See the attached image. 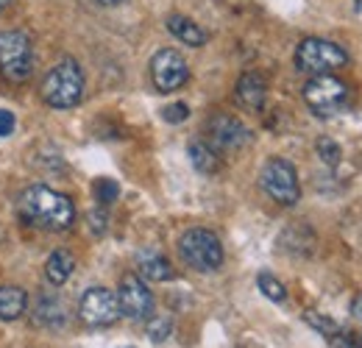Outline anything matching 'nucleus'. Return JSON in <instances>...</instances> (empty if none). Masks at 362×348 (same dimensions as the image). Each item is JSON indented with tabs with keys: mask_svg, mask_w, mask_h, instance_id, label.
<instances>
[{
	"mask_svg": "<svg viewBox=\"0 0 362 348\" xmlns=\"http://www.w3.org/2000/svg\"><path fill=\"white\" fill-rule=\"evenodd\" d=\"M20 215L37 228L64 231L76 220V207L67 195L50 190L45 184H34L20 195Z\"/></svg>",
	"mask_w": 362,
	"mask_h": 348,
	"instance_id": "obj_1",
	"label": "nucleus"
},
{
	"mask_svg": "<svg viewBox=\"0 0 362 348\" xmlns=\"http://www.w3.org/2000/svg\"><path fill=\"white\" fill-rule=\"evenodd\" d=\"M42 100L53 109H73L81 103L84 98V73L78 67V62L64 59L59 62L42 81Z\"/></svg>",
	"mask_w": 362,
	"mask_h": 348,
	"instance_id": "obj_2",
	"label": "nucleus"
},
{
	"mask_svg": "<svg viewBox=\"0 0 362 348\" xmlns=\"http://www.w3.org/2000/svg\"><path fill=\"white\" fill-rule=\"evenodd\" d=\"M179 254L192 270L212 273L223 265V245L221 237L209 228H189L179 240Z\"/></svg>",
	"mask_w": 362,
	"mask_h": 348,
	"instance_id": "obj_3",
	"label": "nucleus"
},
{
	"mask_svg": "<svg viewBox=\"0 0 362 348\" xmlns=\"http://www.w3.org/2000/svg\"><path fill=\"white\" fill-rule=\"evenodd\" d=\"M0 73L11 84H23L34 73V47L23 31H0Z\"/></svg>",
	"mask_w": 362,
	"mask_h": 348,
	"instance_id": "obj_4",
	"label": "nucleus"
},
{
	"mask_svg": "<svg viewBox=\"0 0 362 348\" xmlns=\"http://www.w3.org/2000/svg\"><path fill=\"white\" fill-rule=\"evenodd\" d=\"M349 64V53L340 47V45L329 42V40H320V37H307L301 40V45L296 47V67L301 73H332V70H340Z\"/></svg>",
	"mask_w": 362,
	"mask_h": 348,
	"instance_id": "obj_5",
	"label": "nucleus"
},
{
	"mask_svg": "<svg viewBox=\"0 0 362 348\" xmlns=\"http://www.w3.org/2000/svg\"><path fill=\"white\" fill-rule=\"evenodd\" d=\"M304 103L310 106V112H315L317 117H332L349 103V87L332 73L313 76L304 84Z\"/></svg>",
	"mask_w": 362,
	"mask_h": 348,
	"instance_id": "obj_6",
	"label": "nucleus"
},
{
	"mask_svg": "<svg viewBox=\"0 0 362 348\" xmlns=\"http://www.w3.org/2000/svg\"><path fill=\"white\" fill-rule=\"evenodd\" d=\"M259 184L262 190L271 195L276 204L281 207H293L298 198H301V187H298V173L296 168L281 159V156H273L265 162L262 173H259Z\"/></svg>",
	"mask_w": 362,
	"mask_h": 348,
	"instance_id": "obj_7",
	"label": "nucleus"
},
{
	"mask_svg": "<svg viewBox=\"0 0 362 348\" xmlns=\"http://www.w3.org/2000/svg\"><path fill=\"white\" fill-rule=\"evenodd\" d=\"M117 304H120V315H126L129 320H148L153 315V296L136 273H126L120 279Z\"/></svg>",
	"mask_w": 362,
	"mask_h": 348,
	"instance_id": "obj_8",
	"label": "nucleus"
},
{
	"mask_svg": "<svg viewBox=\"0 0 362 348\" xmlns=\"http://www.w3.org/2000/svg\"><path fill=\"white\" fill-rule=\"evenodd\" d=\"M151 79H153V87L159 92H176L187 84L189 79V70H187V62L179 50L173 47H165L159 50L153 59H151Z\"/></svg>",
	"mask_w": 362,
	"mask_h": 348,
	"instance_id": "obj_9",
	"label": "nucleus"
},
{
	"mask_svg": "<svg viewBox=\"0 0 362 348\" xmlns=\"http://www.w3.org/2000/svg\"><path fill=\"white\" fill-rule=\"evenodd\" d=\"M78 315L87 326H112L120 318V304H117V293L106 290V287H90L81 296Z\"/></svg>",
	"mask_w": 362,
	"mask_h": 348,
	"instance_id": "obj_10",
	"label": "nucleus"
},
{
	"mask_svg": "<svg viewBox=\"0 0 362 348\" xmlns=\"http://www.w3.org/2000/svg\"><path fill=\"white\" fill-rule=\"evenodd\" d=\"M209 139H212L215 151H240L251 139V134H248V129L237 117H231V115H215L209 120Z\"/></svg>",
	"mask_w": 362,
	"mask_h": 348,
	"instance_id": "obj_11",
	"label": "nucleus"
},
{
	"mask_svg": "<svg viewBox=\"0 0 362 348\" xmlns=\"http://www.w3.org/2000/svg\"><path fill=\"white\" fill-rule=\"evenodd\" d=\"M237 103L248 112H259L265 106V98H268V84L259 73H243L240 81H237Z\"/></svg>",
	"mask_w": 362,
	"mask_h": 348,
	"instance_id": "obj_12",
	"label": "nucleus"
},
{
	"mask_svg": "<svg viewBox=\"0 0 362 348\" xmlns=\"http://www.w3.org/2000/svg\"><path fill=\"white\" fill-rule=\"evenodd\" d=\"M168 31H170L179 42L189 45V47H201V45H206V31H204L198 23H192L189 17L170 14V17H168Z\"/></svg>",
	"mask_w": 362,
	"mask_h": 348,
	"instance_id": "obj_13",
	"label": "nucleus"
},
{
	"mask_svg": "<svg viewBox=\"0 0 362 348\" xmlns=\"http://www.w3.org/2000/svg\"><path fill=\"white\" fill-rule=\"evenodd\" d=\"M136 265H139V276L148 279V282H170L173 279L170 262L165 260L162 254H156V251H142L136 257Z\"/></svg>",
	"mask_w": 362,
	"mask_h": 348,
	"instance_id": "obj_14",
	"label": "nucleus"
},
{
	"mask_svg": "<svg viewBox=\"0 0 362 348\" xmlns=\"http://www.w3.org/2000/svg\"><path fill=\"white\" fill-rule=\"evenodd\" d=\"M73 267H76V260H73V254L70 251H64V248H59V251H53L45 262V279L53 284V287H59V284H64L70 276H73Z\"/></svg>",
	"mask_w": 362,
	"mask_h": 348,
	"instance_id": "obj_15",
	"label": "nucleus"
},
{
	"mask_svg": "<svg viewBox=\"0 0 362 348\" xmlns=\"http://www.w3.org/2000/svg\"><path fill=\"white\" fill-rule=\"evenodd\" d=\"M28 306V296L23 287H0V320H17Z\"/></svg>",
	"mask_w": 362,
	"mask_h": 348,
	"instance_id": "obj_16",
	"label": "nucleus"
},
{
	"mask_svg": "<svg viewBox=\"0 0 362 348\" xmlns=\"http://www.w3.org/2000/svg\"><path fill=\"white\" fill-rule=\"evenodd\" d=\"M187 153H189V162H192V168H195L198 173H204V175L218 173L221 159H218V151H215L212 145H206V142H189Z\"/></svg>",
	"mask_w": 362,
	"mask_h": 348,
	"instance_id": "obj_17",
	"label": "nucleus"
},
{
	"mask_svg": "<svg viewBox=\"0 0 362 348\" xmlns=\"http://www.w3.org/2000/svg\"><path fill=\"white\" fill-rule=\"evenodd\" d=\"M34 318H37V323H45V326H62L64 323V306L59 298H40Z\"/></svg>",
	"mask_w": 362,
	"mask_h": 348,
	"instance_id": "obj_18",
	"label": "nucleus"
},
{
	"mask_svg": "<svg viewBox=\"0 0 362 348\" xmlns=\"http://www.w3.org/2000/svg\"><path fill=\"white\" fill-rule=\"evenodd\" d=\"M304 320H307V323L315 329L317 335H323V337H329V340H334V337L343 332V329H340V326H337L332 318H323L320 312H313V309H307V312H304Z\"/></svg>",
	"mask_w": 362,
	"mask_h": 348,
	"instance_id": "obj_19",
	"label": "nucleus"
},
{
	"mask_svg": "<svg viewBox=\"0 0 362 348\" xmlns=\"http://www.w3.org/2000/svg\"><path fill=\"white\" fill-rule=\"evenodd\" d=\"M257 284H259V290H262V296L265 298H271L276 304H281L284 298H287V290H284V284L273 276V273H259L257 276Z\"/></svg>",
	"mask_w": 362,
	"mask_h": 348,
	"instance_id": "obj_20",
	"label": "nucleus"
},
{
	"mask_svg": "<svg viewBox=\"0 0 362 348\" xmlns=\"http://www.w3.org/2000/svg\"><path fill=\"white\" fill-rule=\"evenodd\" d=\"M117 195H120L117 181H112V178H98V181H95V198H98V204H100V207L115 204V201H117Z\"/></svg>",
	"mask_w": 362,
	"mask_h": 348,
	"instance_id": "obj_21",
	"label": "nucleus"
},
{
	"mask_svg": "<svg viewBox=\"0 0 362 348\" xmlns=\"http://www.w3.org/2000/svg\"><path fill=\"white\" fill-rule=\"evenodd\" d=\"M170 332H173L170 318H151V320H148V337H151L153 343H165V340L170 337Z\"/></svg>",
	"mask_w": 362,
	"mask_h": 348,
	"instance_id": "obj_22",
	"label": "nucleus"
},
{
	"mask_svg": "<svg viewBox=\"0 0 362 348\" xmlns=\"http://www.w3.org/2000/svg\"><path fill=\"white\" fill-rule=\"evenodd\" d=\"M317 156H320L326 165H337V162H340V145H337L334 139L323 137V139H317Z\"/></svg>",
	"mask_w": 362,
	"mask_h": 348,
	"instance_id": "obj_23",
	"label": "nucleus"
},
{
	"mask_svg": "<svg viewBox=\"0 0 362 348\" xmlns=\"http://www.w3.org/2000/svg\"><path fill=\"white\" fill-rule=\"evenodd\" d=\"M162 117H165L168 123H184V120L189 117V106H187V103H170V106L162 109Z\"/></svg>",
	"mask_w": 362,
	"mask_h": 348,
	"instance_id": "obj_24",
	"label": "nucleus"
},
{
	"mask_svg": "<svg viewBox=\"0 0 362 348\" xmlns=\"http://www.w3.org/2000/svg\"><path fill=\"white\" fill-rule=\"evenodd\" d=\"M11 131H14V115L0 109V137H8Z\"/></svg>",
	"mask_w": 362,
	"mask_h": 348,
	"instance_id": "obj_25",
	"label": "nucleus"
},
{
	"mask_svg": "<svg viewBox=\"0 0 362 348\" xmlns=\"http://www.w3.org/2000/svg\"><path fill=\"white\" fill-rule=\"evenodd\" d=\"M90 220H92V228H95L98 234H103V231H106V215H103V212H92Z\"/></svg>",
	"mask_w": 362,
	"mask_h": 348,
	"instance_id": "obj_26",
	"label": "nucleus"
},
{
	"mask_svg": "<svg viewBox=\"0 0 362 348\" xmlns=\"http://www.w3.org/2000/svg\"><path fill=\"white\" fill-rule=\"evenodd\" d=\"M351 315H354V320L362 326V293L354 298V304H351Z\"/></svg>",
	"mask_w": 362,
	"mask_h": 348,
	"instance_id": "obj_27",
	"label": "nucleus"
},
{
	"mask_svg": "<svg viewBox=\"0 0 362 348\" xmlns=\"http://www.w3.org/2000/svg\"><path fill=\"white\" fill-rule=\"evenodd\" d=\"M103 6H117V3H123V0H100Z\"/></svg>",
	"mask_w": 362,
	"mask_h": 348,
	"instance_id": "obj_28",
	"label": "nucleus"
},
{
	"mask_svg": "<svg viewBox=\"0 0 362 348\" xmlns=\"http://www.w3.org/2000/svg\"><path fill=\"white\" fill-rule=\"evenodd\" d=\"M354 11H362V0H354Z\"/></svg>",
	"mask_w": 362,
	"mask_h": 348,
	"instance_id": "obj_29",
	"label": "nucleus"
},
{
	"mask_svg": "<svg viewBox=\"0 0 362 348\" xmlns=\"http://www.w3.org/2000/svg\"><path fill=\"white\" fill-rule=\"evenodd\" d=\"M6 6H8V0H0V11H3V8H6Z\"/></svg>",
	"mask_w": 362,
	"mask_h": 348,
	"instance_id": "obj_30",
	"label": "nucleus"
}]
</instances>
